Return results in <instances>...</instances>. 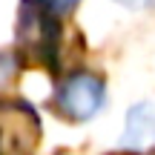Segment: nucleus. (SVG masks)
I'll list each match as a JSON object with an SVG mask.
<instances>
[{
    "label": "nucleus",
    "instance_id": "7",
    "mask_svg": "<svg viewBox=\"0 0 155 155\" xmlns=\"http://www.w3.org/2000/svg\"><path fill=\"white\" fill-rule=\"evenodd\" d=\"M49 3H52V6H55V9L63 15V12H69V9H72V6L78 3V0H49Z\"/></svg>",
    "mask_w": 155,
    "mask_h": 155
},
{
    "label": "nucleus",
    "instance_id": "6",
    "mask_svg": "<svg viewBox=\"0 0 155 155\" xmlns=\"http://www.w3.org/2000/svg\"><path fill=\"white\" fill-rule=\"evenodd\" d=\"M118 3L129 6V9H150V6H155V0H118Z\"/></svg>",
    "mask_w": 155,
    "mask_h": 155
},
{
    "label": "nucleus",
    "instance_id": "4",
    "mask_svg": "<svg viewBox=\"0 0 155 155\" xmlns=\"http://www.w3.org/2000/svg\"><path fill=\"white\" fill-rule=\"evenodd\" d=\"M124 147L144 152L155 147V109L152 104H138L129 109L127 127H124Z\"/></svg>",
    "mask_w": 155,
    "mask_h": 155
},
{
    "label": "nucleus",
    "instance_id": "3",
    "mask_svg": "<svg viewBox=\"0 0 155 155\" xmlns=\"http://www.w3.org/2000/svg\"><path fill=\"white\" fill-rule=\"evenodd\" d=\"M38 138V118L26 104L0 106V155H32Z\"/></svg>",
    "mask_w": 155,
    "mask_h": 155
},
{
    "label": "nucleus",
    "instance_id": "1",
    "mask_svg": "<svg viewBox=\"0 0 155 155\" xmlns=\"http://www.w3.org/2000/svg\"><path fill=\"white\" fill-rule=\"evenodd\" d=\"M20 55L35 63H55L61 46V12L49 0H23L17 17Z\"/></svg>",
    "mask_w": 155,
    "mask_h": 155
},
{
    "label": "nucleus",
    "instance_id": "5",
    "mask_svg": "<svg viewBox=\"0 0 155 155\" xmlns=\"http://www.w3.org/2000/svg\"><path fill=\"white\" fill-rule=\"evenodd\" d=\"M17 69H20V58L12 55V52H0V95L15 83Z\"/></svg>",
    "mask_w": 155,
    "mask_h": 155
},
{
    "label": "nucleus",
    "instance_id": "2",
    "mask_svg": "<svg viewBox=\"0 0 155 155\" xmlns=\"http://www.w3.org/2000/svg\"><path fill=\"white\" fill-rule=\"evenodd\" d=\"M106 101V86L98 75L92 72H75L66 81H61L55 92L58 112L69 121H89Z\"/></svg>",
    "mask_w": 155,
    "mask_h": 155
}]
</instances>
